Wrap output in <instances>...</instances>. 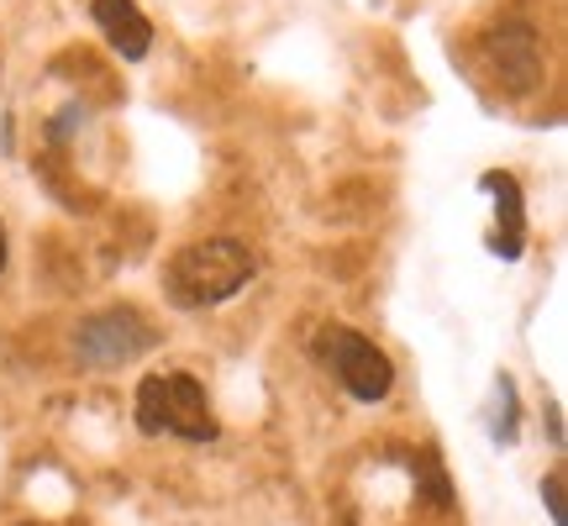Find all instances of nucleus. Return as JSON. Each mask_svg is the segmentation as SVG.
<instances>
[{
  "mask_svg": "<svg viewBox=\"0 0 568 526\" xmlns=\"http://www.w3.org/2000/svg\"><path fill=\"white\" fill-rule=\"evenodd\" d=\"M489 59H495V69H500V80L510 84V90H527L531 80H537V69H542V59H537V32L531 27H500L495 38H489Z\"/></svg>",
  "mask_w": 568,
  "mask_h": 526,
  "instance_id": "0eeeda50",
  "label": "nucleus"
},
{
  "mask_svg": "<svg viewBox=\"0 0 568 526\" xmlns=\"http://www.w3.org/2000/svg\"><path fill=\"white\" fill-rule=\"evenodd\" d=\"M0 269H6V226H0Z\"/></svg>",
  "mask_w": 568,
  "mask_h": 526,
  "instance_id": "9d476101",
  "label": "nucleus"
},
{
  "mask_svg": "<svg viewBox=\"0 0 568 526\" xmlns=\"http://www.w3.org/2000/svg\"><path fill=\"white\" fill-rule=\"evenodd\" d=\"M322 358L332 364V374L347 385L353 401H385L389 385H395V364L385 358V347H374L364 332H353V326H326L322 332Z\"/></svg>",
  "mask_w": 568,
  "mask_h": 526,
  "instance_id": "20e7f679",
  "label": "nucleus"
},
{
  "mask_svg": "<svg viewBox=\"0 0 568 526\" xmlns=\"http://www.w3.org/2000/svg\"><path fill=\"white\" fill-rule=\"evenodd\" d=\"M138 426L148 437H184V443L222 437L211 395L195 374H148L138 385Z\"/></svg>",
  "mask_w": 568,
  "mask_h": 526,
  "instance_id": "f03ea898",
  "label": "nucleus"
},
{
  "mask_svg": "<svg viewBox=\"0 0 568 526\" xmlns=\"http://www.w3.org/2000/svg\"><path fill=\"white\" fill-rule=\"evenodd\" d=\"M479 190L495 195V237H489V247H495L500 259H521V243H527V211H521V184H516V174L495 169V174L479 180Z\"/></svg>",
  "mask_w": 568,
  "mask_h": 526,
  "instance_id": "39448f33",
  "label": "nucleus"
},
{
  "mask_svg": "<svg viewBox=\"0 0 568 526\" xmlns=\"http://www.w3.org/2000/svg\"><path fill=\"white\" fill-rule=\"evenodd\" d=\"M542 506H548L552 526H568V516H564V474H558V468L542 479Z\"/></svg>",
  "mask_w": 568,
  "mask_h": 526,
  "instance_id": "1a4fd4ad",
  "label": "nucleus"
},
{
  "mask_svg": "<svg viewBox=\"0 0 568 526\" xmlns=\"http://www.w3.org/2000/svg\"><path fill=\"white\" fill-rule=\"evenodd\" d=\"M253 269H258V259H253L247 243H237V237H205V243H190L169 259L163 290L184 311H205V305L232 301L253 280Z\"/></svg>",
  "mask_w": 568,
  "mask_h": 526,
  "instance_id": "f257e3e1",
  "label": "nucleus"
},
{
  "mask_svg": "<svg viewBox=\"0 0 568 526\" xmlns=\"http://www.w3.org/2000/svg\"><path fill=\"white\" fill-rule=\"evenodd\" d=\"M495 395H500V422H495V437H500V443H516V380L500 374V380H495Z\"/></svg>",
  "mask_w": 568,
  "mask_h": 526,
  "instance_id": "6e6552de",
  "label": "nucleus"
},
{
  "mask_svg": "<svg viewBox=\"0 0 568 526\" xmlns=\"http://www.w3.org/2000/svg\"><path fill=\"white\" fill-rule=\"evenodd\" d=\"M153 343H159V332L148 326V316H142L138 305H111V311L90 316L74 332V353L90 368H122L132 358H142Z\"/></svg>",
  "mask_w": 568,
  "mask_h": 526,
  "instance_id": "7ed1b4c3",
  "label": "nucleus"
},
{
  "mask_svg": "<svg viewBox=\"0 0 568 526\" xmlns=\"http://www.w3.org/2000/svg\"><path fill=\"white\" fill-rule=\"evenodd\" d=\"M90 17H95V27L111 38V48H116L126 63L148 59V48H153V21L138 11V0H90Z\"/></svg>",
  "mask_w": 568,
  "mask_h": 526,
  "instance_id": "423d86ee",
  "label": "nucleus"
}]
</instances>
